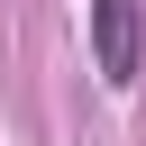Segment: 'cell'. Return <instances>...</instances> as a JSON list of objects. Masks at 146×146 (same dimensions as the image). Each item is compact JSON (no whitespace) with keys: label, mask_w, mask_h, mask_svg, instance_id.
I'll use <instances>...</instances> for the list:
<instances>
[{"label":"cell","mask_w":146,"mask_h":146,"mask_svg":"<svg viewBox=\"0 0 146 146\" xmlns=\"http://www.w3.org/2000/svg\"><path fill=\"white\" fill-rule=\"evenodd\" d=\"M91 64H100L110 91L137 82V64H146V18H137V0H91Z\"/></svg>","instance_id":"6da1fadb"}]
</instances>
